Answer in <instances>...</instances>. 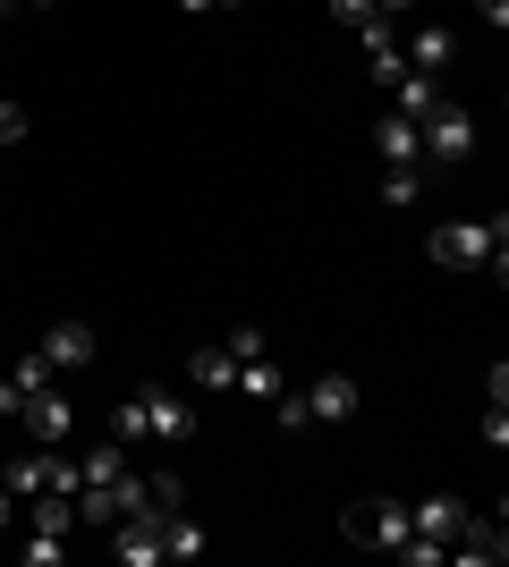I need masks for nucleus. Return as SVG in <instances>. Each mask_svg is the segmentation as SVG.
<instances>
[{
	"mask_svg": "<svg viewBox=\"0 0 509 567\" xmlns=\"http://www.w3.org/2000/svg\"><path fill=\"white\" fill-rule=\"evenodd\" d=\"M501 246H509L501 220H441L434 229V262H450V271H476V262L501 271Z\"/></svg>",
	"mask_w": 509,
	"mask_h": 567,
	"instance_id": "1",
	"label": "nucleus"
},
{
	"mask_svg": "<svg viewBox=\"0 0 509 567\" xmlns=\"http://www.w3.org/2000/svg\"><path fill=\"white\" fill-rule=\"evenodd\" d=\"M416 144H425V162H476V111H459V102H434V111L416 118Z\"/></svg>",
	"mask_w": 509,
	"mask_h": 567,
	"instance_id": "2",
	"label": "nucleus"
},
{
	"mask_svg": "<svg viewBox=\"0 0 509 567\" xmlns=\"http://www.w3.org/2000/svg\"><path fill=\"white\" fill-rule=\"evenodd\" d=\"M9 499H43V492H77V457H60L51 441H34L26 457H9Z\"/></svg>",
	"mask_w": 509,
	"mask_h": 567,
	"instance_id": "3",
	"label": "nucleus"
},
{
	"mask_svg": "<svg viewBox=\"0 0 509 567\" xmlns=\"http://www.w3.org/2000/svg\"><path fill=\"white\" fill-rule=\"evenodd\" d=\"M339 534H348L357 550H399L408 543V499H365V508L339 517Z\"/></svg>",
	"mask_w": 509,
	"mask_h": 567,
	"instance_id": "4",
	"label": "nucleus"
},
{
	"mask_svg": "<svg viewBox=\"0 0 509 567\" xmlns=\"http://www.w3.org/2000/svg\"><path fill=\"white\" fill-rule=\"evenodd\" d=\"M136 415H145V441H162V450H187L195 441V406L179 390H136Z\"/></svg>",
	"mask_w": 509,
	"mask_h": 567,
	"instance_id": "5",
	"label": "nucleus"
},
{
	"mask_svg": "<svg viewBox=\"0 0 509 567\" xmlns=\"http://www.w3.org/2000/svg\"><path fill=\"white\" fill-rule=\"evenodd\" d=\"M18 424L34 432V441H51V450H69V441H77V406H69V390H60V381H51V390H34V399L18 406Z\"/></svg>",
	"mask_w": 509,
	"mask_h": 567,
	"instance_id": "6",
	"label": "nucleus"
},
{
	"mask_svg": "<svg viewBox=\"0 0 509 567\" xmlns=\"http://www.w3.org/2000/svg\"><path fill=\"white\" fill-rule=\"evenodd\" d=\"M102 534H111V559L120 567H162V517H120Z\"/></svg>",
	"mask_w": 509,
	"mask_h": 567,
	"instance_id": "7",
	"label": "nucleus"
},
{
	"mask_svg": "<svg viewBox=\"0 0 509 567\" xmlns=\"http://www.w3.org/2000/svg\"><path fill=\"white\" fill-rule=\"evenodd\" d=\"M365 136H374V162H383V169L425 162V144H416V118H408V111H383L374 127H365Z\"/></svg>",
	"mask_w": 509,
	"mask_h": 567,
	"instance_id": "8",
	"label": "nucleus"
},
{
	"mask_svg": "<svg viewBox=\"0 0 509 567\" xmlns=\"http://www.w3.org/2000/svg\"><path fill=\"white\" fill-rule=\"evenodd\" d=\"M459 517H467V508H459V499H450V492H425V499H408V543H450V534H459Z\"/></svg>",
	"mask_w": 509,
	"mask_h": 567,
	"instance_id": "9",
	"label": "nucleus"
},
{
	"mask_svg": "<svg viewBox=\"0 0 509 567\" xmlns=\"http://www.w3.org/2000/svg\"><path fill=\"white\" fill-rule=\"evenodd\" d=\"M297 406H306V424H348V415H357V381L323 373L315 390H297Z\"/></svg>",
	"mask_w": 509,
	"mask_h": 567,
	"instance_id": "10",
	"label": "nucleus"
},
{
	"mask_svg": "<svg viewBox=\"0 0 509 567\" xmlns=\"http://www.w3.org/2000/svg\"><path fill=\"white\" fill-rule=\"evenodd\" d=\"M399 60H408V69H425V76H441V69H450V60H459V34L425 18V25H416V34H408V43H399Z\"/></svg>",
	"mask_w": 509,
	"mask_h": 567,
	"instance_id": "11",
	"label": "nucleus"
},
{
	"mask_svg": "<svg viewBox=\"0 0 509 567\" xmlns=\"http://www.w3.org/2000/svg\"><path fill=\"white\" fill-rule=\"evenodd\" d=\"M501 517H459V534H450V543H441V559H476V567H485V559H501Z\"/></svg>",
	"mask_w": 509,
	"mask_h": 567,
	"instance_id": "12",
	"label": "nucleus"
},
{
	"mask_svg": "<svg viewBox=\"0 0 509 567\" xmlns=\"http://www.w3.org/2000/svg\"><path fill=\"white\" fill-rule=\"evenodd\" d=\"M357 43H365V76H374V85L390 94V85L408 76V60H399V34H390V18H383V25H365Z\"/></svg>",
	"mask_w": 509,
	"mask_h": 567,
	"instance_id": "13",
	"label": "nucleus"
},
{
	"mask_svg": "<svg viewBox=\"0 0 509 567\" xmlns=\"http://www.w3.org/2000/svg\"><path fill=\"white\" fill-rule=\"evenodd\" d=\"M43 364H51V373L94 364V331H85V322H51V331H43Z\"/></svg>",
	"mask_w": 509,
	"mask_h": 567,
	"instance_id": "14",
	"label": "nucleus"
},
{
	"mask_svg": "<svg viewBox=\"0 0 509 567\" xmlns=\"http://www.w3.org/2000/svg\"><path fill=\"white\" fill-rule=\"evenodd\" d=\"M204 550H213V534H204V525H195L187 508H170V517H162V559H179V567H187V559H204Z\"/></svg>",
	"mask_w": 509,
	"mask_h": 567,
	"instance_id": "15",
	"label": "nucleus"
},
{
	"mask_svg": "<svg viewBox=\"0 0 509 567\" xmlns=\"http://www.w3.org/2000/svg\"><path fill=\"white\" fill-rule=\"evenodd\" d=\"M187 381H195V390H238V355H230V339H221V348H195Z\"/></svg>",
	"mask_w": 509,
	"mask_h": 567,
	"instance_id": "16",
	"label": "nucleus"
},
{
	"mask_svg": "<svg viewBox=\"0 0 509 567\" xmlns=\"http://www.w3.org/2000/svg\"><path fill=\"white\" fill-rule=\"evenodd\" d=\"M434 102H441V85H434V76H425V69H408V76H399V85H390V111H408V118H425V111H434Z\"/></svg>",
	"mask_w": 509,
	"mask_h": 567,
	"instance_id": "17",
	"label": "nucleus"
},
{
	"mask_svg": "<svg viewBox=\"0 0 509 567\" xmlns=\"http://www.w3.org/2000/svg\"><path fill=\"white\" fill-rule=\"evenodd\" d=\"M120 474H128V450H120V441H94V450L77 457V483H120Z\"/></svg>",
	"mask_w": 509,
	"mask_h": 567,
	"instance_id": "18",
	"label": "nucleus"
},
{
	"mask_svg": "<svg viewBox=\"0 0 509 567\" xmlns=\"http://www.w3.org/2000/svg\"><path fill=\"white\" fill-rule=\"evenodd\" d=\"M238 390H246V399H281V390H289V381H281V364H272V348L238 364Z\"/></svg>",
	"mask_w": 509,
	"mask_h": 567,
	"instance_id": "19",
	"label": "nucleus"
},
{
	"mask_svg": "<svg viewBox=\"0 0 509 567\" xmlns=\"http://www.w3.org/2000/svg\"><path fill=\"white\" fill-rule=\"evenodd\" d=\"M69 559V534H43V525H34V534H26V567H60Z\"/></svg>",
	"mask_w": 509,
	"mask_h": 567,
	"instance_id": "20",
	"label": "nucleus"
},
{
	"mask_svg": "<svg viewBox=\"0 0 509 567\" xmlns=\"http://www.w3.org/2000/svg\"><path fill=\"white\" fill-rule=\"evenodd\" d=\"M323 9H332V25H348V34L383 25V9H374V0H323Z\"/></svg>",
	"mask_w": 509,
	"mask_h": 567,
	"instance_id": "21",
	"label": "nucleus"
},
{
	"mask_svg": "<svg viewBox=\"0 0 509 567\" xmlns=\"http://www.w3.org/2000/svg\"><path fill=\"white\" fill-rule=\"evenodd\" d=\"M416 187H425V162H408V169H383V204H416Z\"/></svg>",
	"mask_w": 509,
	"mask_h": 567,
	"instance_id": "22",
	"label": "nucleus"
},
{
	"mask_svg": "<svg viewBox=\"0 0 509 567\" xmlns=\"http://www.w3.org/2000/svg\"><path fill=\"white\" fill-rule=\"evenodd\" d=\"M145 499H153V508H162V517H170V508L187 499V483H179V474H170V466H153V474H145Z\"/></svg>",
	"mask_w": 509,
	"mask_h": 567,
	"instance_id": "23",
	"label": "nucleus"
},
{
	"mask_svg": "<svg viewBox=\"0 0 509 567\" xmlns=\"http://www.w3.org/2000/svg\"><path fill=\"white\" fill-rule=\"evenodd\" d=\"M272 415H281V432H289V441H297V432H315V424H306V406H297L289 390H281V399H272Z\"/></svg>",
	"mask_w": 509,
	"mask_h": 567,
	"instance_id": "24",
	"label": "nucleus"
},
{
	"mask_svg": "<svg viewBox=\"0 0 509 567\" xmlns=\"http://www.w3.org/2000/svg\"><path fill=\"white\" fill-rule=\"evenodd\" d=\"M26 136V111H18V102H9V94H0V153H9V144H18Z\"/></svg>",
	"mask_w": 509,
	"mask_h": 567,
	"instance_id": "25",
	"label": "nucleus"
},
{
	"mask_svg": "<svg viewBox=\"0 0 509 567\" xmlns=\"http://www.w3.org/2000/svg\"><path fill=\"white\" fill-rule=\"evenodd\" d=\"M264 348H272V339L255 331V322H246V331H230V355H238V364H246V355H264Z\"/></svg>",
	"mask_w": 509,
	"mask_h": 567,
	"instance_id": "26",
	"label": "nucleus"
},
{
	"mask_svg": "<svg viewBox=\"0 0 509 567\" xmlns=\"http://www.w3.org/2000/svg\"><path fill=\"white\" fill-rule=\"evenodd\" d=\"M476 18H485L492 34H501V25H509V0H476Z\"/></svg>",
	"mask_w": 509,
	"mask_h": 567,
	"instance_id": "27",
	"label": "nucleus"
},
{
	"mask_svg": "<svg viewBox=\"0 0 509 567\" xmlns=\"http://www.w3.org/2000/svg\"><path fill=\"white\" fill-rule=\"evenodd\" d=\"M9 517H18V499H9V483H0V534H9Z\"/></svg>",
	"mask_w": 509,
	"mask_h": 567,
	"instance_id": "28",
	"label": "nucleus"
},
{
	"mask_svg": "<svg viewBox=\"0 0 509 567\" xmlns=\"http://www.w3.org/2000/svg\"><path fill=\"white\" fill-rule=\"evenodd\" d=\"M179 9H187V18H204V9H221V0H179Z\"/></svg>",
	"mask_w": 509,
	"mask_h": 567,
	"instance_id": "29",
	"label": "nucleus"
},
{
	"mask_svg": "<svg viewBox=\"0 0 509 567\" xmlns=\"http://www.w3.org/2000/svg\"><path fill=\"white\" fill-rule=\"evenodd\" d=\"M374 9H383V18H399V9H408V0H374Z\"/></svg>",
	"mask_w": 509,
	"mask_h": 567,
	"instance_id": "30",
	"label": "nucleus"
},
{
	"mask_svg": "<svg viewBox=\"0 0 509 567\" xmlns=\"http://www.w3.org/2000/svg\"><path fill=\"white\" fill-rule=\"evenodd\" d=\"M26 9H51V0H26Z\"/></svg>",
	"mask_w": 509,
	"mask_h": 567,
	"instance_id": "31",
	"label": "nucleus"
},
{
	"mask_svg": "<svg viewBox=\"0 0 509 567\" xmlns=\"http://www.w3.org/2000/svg\"><path fill=\"white\" fill-rule=\"evenodd\" d=\"M0 9H18V0H0Z\"/></svg>",
	"mask_w": 509,
	"mask_h": 567,
	"instance_id": "32",
	"label": "nucleus"
},
{
	"mask_svg": "<svg viewBox=\"0 0 509 567\" xmlns=\"http://www.w3.org/2000/svg\"><path fill=\"white\" fill-rule=\"evenodd\" d=\"M221 9H238V0H221Z\"/></svg>",
	"mask_w": 509,
	"mask_h": 567,
	"instance_id": "33",
	"label": "nucleus"
}]
</instances>
